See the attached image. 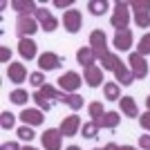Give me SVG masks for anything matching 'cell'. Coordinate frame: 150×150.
I'll use <instances>...</instances> for the list:
<instances>
[{"label": "cell", "instance_id": "1", "mask_svg": "<svg viewBox=\"0 0 150 150\" xmlns=\"http://www.w3.org/2000/svg\"><path fill=\"white\" fill-rule=\"evenodd\" d=\"M31 99H34V103L38 105V110L50 112L56 103H63L65 92H61V90H56L54 85H50V83H47V85H43L40 90H36V92L31 94Z\"/></svg>", "mask_w": 150, "mask_h": 150}, {"label": "cell", "instance_id": "2", "mask_svg": "<svg viewBox=\"0 0 150 150\" xmlns=\"http://www.w3.org/2000/svg\"><path fill=\"white\" fill-rule=\"evenodd\" d=\"M110 25L114 27V31H123V29H130V5L119 0L112 9V18H110Z\"/></svg>", "mask_w": 150, "mask_h": 150}, {"label": "cell", "instance_id": "3", "mask_svg": "<svg viewBox=\"0 0 150 150\" xmlns=\"http://www.w3.org/2000/svg\"><path fill=\"white\" fill-rule=\"evenodd\" d=\"M38 29H40V25H38V20L34 16H18L16 18V34H18L20 40L23 38H31Z\"/></svg>", "mask_w": 150, "mask_h": 150}, {"label": "cell", "instance_id": "4", "mask_svg": "<svg viewBox=\"0 0 150 150\" xmlns=\"http://www.w3.org/2000/svg\"><path fill=\"white\" fill-rule=\"evenodd\" d=\"M137 27H150V0H134L130 2Z\"/></svg>", "mask_w": 150, "mask_h": 150}, {"label": "cell", "instance_id": "5", "mask_svg": "<svg viewBox=\"0 0 150 150\" xmlns=\"http://www.w3.org/2000/svg\"><path fill=\"white\" fill-rule=\"evenodd\" d=\"M128 63H130V72L134 76V81H141L148 76V63H146V56L137 54V52H130V56H128Z\"/></svg>", "mask_w": 150, "mask_h": 150}, {"label": "cell", "instance_id": "6", "mask_svg": "<svg viewBox=\"0 0 150 150\" xmlns=\"http://www.w3.org/2000/svg\"><path fill=\"white\" fill-rule=\"evenodd\" d=\"M90 47H92L96 58H103L108 52H110L108 50V36H105L103 29H94L92 34H90Z\"/></svg>", "mask_w": 150, "mask_h": 150}, {"label": "cell", "instance_id": "7", "mask_svg": "<svg viewBox=\"0 0 150 150\" xmlns=\"http://www.w3.org/2000/svg\"><path fill=\"white\" fill-rule=\"evenodd\" d=\"M81 83H83V79L76 74V72H65V74L58 79V88L65 94H76L79 88H81Z\"/></svg>", "mask_w": 150, "mask_h": 150}, {"label": "cell", "instance_id": "8", "mask_svg": "<svg viewBox=\"0 0 150 150\" xmlns=\"http://www.w3.org/2000/svg\"><path fill=\"white\" fill-rule=\"evenodd\" d=\"M65 63V58H61L56 54V52H43L40 56H38V67H40V72H54V69H58Z\"/></svg>", "mask_w": 150, "mask_h": 150}, {"label": "cell", "instance_id": "9", "mask_svg": "<svg viewBox=\"0 0 150 150\" xmlns=\"http://www.w3.org/2000/svg\"><path fill=\"white\" fill-rule=\"evenodd\" d=\"M40 141H43L45 150H61L63 134H61V130H56V128H47V130L40 134Z\"/></svg>", "mask_w": 150, "mask_h": 150}, {"label": "cell", "instance_id": "10", "mask_svg": "<svg viewBox=\"0 0 150 150\" xmlns=\"http://www.w3.org/2000/svg\"><path fill=\"white\" fill-rule=\"evenodd\" d=\"M81 25H83V16L79 9H67L63 13V27H65V31L76 34V31H81Z\"/></svg>", "mask_w": 150, "mask_h": 150}, {"label": "cell", "instance_id": "11", "mask_svg": "<svg viewBox=\"0 0 150 150\" xmlns=\"http://www.w3.org/2000/svg\"><path fill=\"white\" fill-rule=\"evenodd\" d=\"M34 18L38 20V25L43 27L45 31H54L58 27V20H56V16L50 11V9H45V7H38L36 9V13H34Z\"/></svg>", "mask_w": 150, "mask_h": 150}, {"label": "cell", "instance_id": "12", "mask_svg": "<svg viewBox=\"0 0 150 150\" xmlns=\"http://www.w3.org/2000/svg\"><path fill=\"white\" fill-rule=\"evenodd\" d=\"M81 128H83V125H81V119H79L76 114H69V117H65V119L61 121V128H58V130H61L63 137H74Z\"/></svg>", "mask_w": 150, "mask_h": 150}, {"label": "cell", "instance_id": "13", "mask_svg": "<svg viewBox=\"0 0 150 150\" xmlns=\"http://www.w3.org/2000/svg\"><path fill=\"white\" fill-rule=\"evenodd\" d=\"M7 79L16 85H20L23 81H27V67L23 63H9L7 65Z\"/></svg>", "mask_w": 150, "mask_h": 150}, {"label": "cell", "instance_id": "14", "mask_svg": "<svg viewBox=\"0 0 150 150\" xmlns=\"http://www.w3.org/2000/svg\"><path fill=\"white\" fill-rule=\"evenodd\" d=\"M20 119L25 125H40L45 121V114L43 110H38V108H25L23 112H20Z\"/></svg>", "mask_w": 150, "mask_h": 150}, {"label": "cell", "instance_id": "15", "mask_svg": "<svg viewBox=\"0 0 150 150\" xmlns=\"http://www.w3.org/2000/svg\"><path fill=\"white\" fill-rule=\"evenodd\" d=\"M83 81L88 83L90 88H99L101 83H103V69H101L99 65L85 67V72H83Z\"/></svg>", "mask_w": 150, "mask_h": 150}, {"label": "cell", "instance_id": "16", "mask_svg": "<svg viewBox=\"0 0 150 150\" xmlns=\"http://www.w3.org/2000/svg\"><path fill=\"white\" fill-rule=\"evenodd\" d=\"M36 52H38V45L31 40V38H23L18 40V54L20 58H25V61H34L36 58Z\"/></svg>", "mask_w": 150, "mask_h": 150}, {"label": "cell", "instance_id": "17", "mask_svg": "<svg viewBox=\"0 0 150 150\" xmlns=\"http://www.w3.org/2000/svg\"><path fill=\"white\" fill-rule=\"evenodd\" d=\"M112 45H114L119 52H128V50L132 47V31H130V29L114 31V40H112Z\"/></svg>", "mask_w": 150, "mask_h": 150}, {"label": "cell", "instance_id": "18", "mask_svg": "<svg viewBox=\"0 0 150 150\" xmlns=\"http://www.w3.org/2000/svg\"><path fill=\"white\" fill-rule=\"evenodd\" d=\"M119 108H121V112L125 114V117H130V119H134V117H141L139 114V108H137V101L132 99V96H121L119 101Z\"/></svg>", "mask_w": 150, "mask_h": 150}, {"label": "cell", "instance_id": "19", "mask_svg": "<svg viewBox=\"0 0 150 150\" xmlns=\"http://www.w3.org/2000/svg\"><path fill=\"white\" fill-rule=\"evenodd\" d=\"M11 9H13V11H18V16H31V13H36L38 5H36V2H31V0H13Z\"/></svg>", "mask_w": 150, "mask_h": 150}, {"label": "cell", "instance_id": "20", "mask_svg": "<svg viewBox=\"0 0 150 150\" xmlns=\"http://www.w3.org/2000/svg\"><path fill=\"white\" fill-rule=\"evenodd\" d=\"M94 123L99 125V128H105V130H117L119 123H121V117L117 112H105L99 121H94Z\"/></svg>", "mask_w": 150, "mask_h": 150}, {"label": "cell", "instance_id": "21", "mask_svg": "<svg viewBox=\"0 0 150 150\" xmlns=\"http://www.w3.org/2000/svg\"><path fill=\"white\" fill-rule=\"evenodd\" d=\"M114 79L119 81V85H132V83H134V76H132L130 67H125V63H119V65H117Z\"/></svg>", "mask_w": 150, "mask_h": 150}, {"label": "cell", "instance_id": "22", "mask_svg": "<svg viewBox=\"0 0 150 150\" xmlns=\"http://www.w3.org/2000/svg\"><path fill=\"white\" fill-rule=\"evenodd\" d=\"M76 61L81 63L83 67H92L94 63H96V56H94L92 47H81V50L76 52Z\"/></svg>", "mask_w": 150, "mask_h": 150}, {"label": "cell", "instance_id": "23", "mask_svg": "<svg viewBox=\"0 0 150 150\" xmlns=\"http://www.w3.org/2000/svg\"><path fill=\"white\" fill-rule=\"evenodd\" d=\"M103 96L108 101H121V85L117 81L103 83Z\"/></svg>", "mask_w": 150, "mask_h": 150}, {"label": "cell", "instance_id": "24", "mask_svg": "<svg viewBox=\"0 0 150 150\" xmlns=\"http://www.w3.org/2000/svg\"><path fill=\"white\" fill-rule=\"evenodd\" d=\"M63 103L69 108V110H74V112H79L83 105H85V101H83V96L79 92L76 94H65V99H63Z\"/></svg>", "mask_w": 150, "mask_h": 150}, {"label": "cell", "instance_id": "25", "mask_svg": "<svg viewBox=\"0 0 150 150\" xmlns=\"http://www.w3.org/2000/svg\"><path fill=\"white\" fill-rule=\"evenodd\" d=\"M99 63H101V69H112V72H114V69H117V65H119V63H123V61H121L114 52H108L103 58H99Z\"/></svg>", "mask_w": 150, "mask_h": 150}, {"label": "cell", "instance_id": "26", "mask_svg": "<svg viewBox=\"0 0 150 150\" xmlns=\"http://www.w3.org/2000/svg\"><path fill=\"white\" fill-rule=\"evenodd\" d=\"M108 7H110L108 0H90L88 2V9H90L92 16H103V13L108 11Z\"/></svg>", "mask_w": 150, "mask_h": 150}, {"label": "cell", "instance_id": "27", "mask_svg": "<svg viewBox=\"0 0 150 150\" xmlns=\"http://www.w3.org/2000/svg\"><path fill=\"white\" fill-rule=\"evenodd\" d=\"M9 99H11V103H16V105H25L27 101L31 99V94H27V90H13L11 94H9Z\"/></svg>", "mask_w": 150, "mask_h": 150}, {"label": "cell", "instance_id": "28", "mask_svg": "<svg viewBox=\"0 0 150 150\" xmlns=\"http://www.w3.org/2000/svg\"><path fill=\"white\" fill-rule=\"evenodd\" d=\"M88 112L90 117H92V121H99L103 114H105V108H103V103H99V101H92L88 105Z\"/></svg>", "mask_w": 150, "mask_h": 150}, {"label": "cell", "instance_id": "29", "mask_svg": "<svg viewBox=\"0 0 150 150\" xmlns=\"http://www.w3.org/2000/svg\"><path fill=\"white\" fill-rule=\"evenodd\" d=\"M99 125L94 123V121H88V123H83V128H81V134L85 139H94V137H99Z\"/></svg>", "mask_w": 150, "mask_h": 150}, {"label": "cell", "instance_id": "30", "mask_svg": "<svg viewBox=\"0 0 150 150\" xmlns=\"http://www.w3.org/2000/svg\"><path fill=\"white\" fill-rule=\"evenodd\" d=\"M137 54H141V56H148V54H150V34H144V36L139 38Z\"/></svg>", "mask_w": 150, "mask_h": 150}, {"label": "cell", "instance_id": "31", "mask_svg": "<svg viewBox=\"0 0 150 150\" xmlns=\"http://www.w3.org/2000/svg\"><path fill=\"white\" fill-rule=\"evenodd\" d=\"M0 125H2V130H11L13 125H16V117L5 110V112L0 114Z\"/></svg>", "mask_w": 150, "mask_h": 150}, {"label": "cell", "instance_id": "32", "mask_svg": "<svg viewBox=\"0 0 150 150\" xmlns=\"http://www.w3.org/2000/svg\"><path fill=\"white\" fill-rule=\"evenodd\" d=\"M29 83H31L36 90H40L43 85H47V83H45V74L40 72V69H38V72H31V74H29Z\"/></svg>", "mask_w": 150, "mask_h": 150}, {"label": "cell", "instance_id": "33", "mask_svg": "<svg viewBox=\"0 0 150 150\" xmlns=\"http://www.w3.org/2000/svg\"><path fill=\"white\" fill-rule=\"evenodd\" d=\"M16 132H18V137L23 139V141H31V139L36 137V132L31 130V125H20Z\"/></svg>", "mask_w": 150, "mask_h": 150}, {"label": "cell", "instance_id": "34", "mask_svg": "<svg viewBox=\"0 0 150 150\" xmlns=\"http://www.w3.org/2000/svg\"><path fill=\"white\" fill-rule=\"evenodd\" d=\"M139 125H141L144 130L150 132V112H144L141 117H139Z\"/></svg>", "mask_w": 150, "mask_h": 150}, {"label": "cell", "instance_id": "35", "mask_svg": "<svg viewBox=\"0 0 150 150\" xmlns=\"http://www.w3.org/2000/svg\"><path fill=\"white\" fill-rule=\"evenodd\" d=\"M103 148L105 150H139V148H134V146H117V144H105Z\"/></svg>", "mask_w": 150, "mask_h": 150}, {"label": "cell", "instance_id": "36", "mask_svg": "<svg viewBox=\"0 0 150 150\" xmlns=\"http://www.w3.org/2000/svg\"><path fill=\"white\" fill-rule=\"evenodd\" d=\"M139 148L150 150V134H141V137H139Z\"/></svg>", "mask_w": 150, "mask_h": 150}, {"label": "cell", "instance_id": "37", "mask_svg": "<svg viewBox=\"0 0 150 150\" xmlns=\"http://www.w3.org/2000/svg\"><path fill=\"white\" fill-rule=\"evenodd\" d=\"M0 61L2 63H11V52L7 47H0Z\"/></svg>", "mask_w": 150, "mask_h": 150}, {"label": "cell", "instance_id": "38", "mask_svg": "<svg viewBox=\"0 0 150 150\" xmlns=\"http://www.w3.org/2000/svg\"><path fill=\"white\" fill-rule=\"evenodd\" d=\"M0 150H20V146L16 144V141H7V144L0 146Z\"/></svg>", "mask_w": 150, "mask_h": 150}, {"label": "cell", "instance_id": "39", "mask_svg": "<svg viewBox=\"0 0 150 150\" xmlns=\"http://www.w3.org/2000/svg\"><path fill=\"white\" fill-rule=\"evenodd\" d=\"M74 5V0H54V7H58V9H63V7H72Z\"/></svg>", "mask_w": 150, "mask_h": 150}, {"label": "cell", "instance_id": "40", "mask_svg": "<svg viewBox=\"0 0 150 150\" xmlns=\"http://www.w3.org/2000/svg\"><path fill=\"white\" fill-rule=\"evenodd\" d=\"M65 150H81V148H79V146H67Z\"/></svg>", "mask_w": 150, "mask_h": 150}, {"label": "cell", "instance_id": "41", "mask_svg": "<svg viewBox=\"0 0 150 150\" xmlns=\"http://www.w3.org/2000/svg\"><path fill=\"white\" fill-rule=\"evenodd\" d=\"M146 108H148V112H150V96L146 99Z\"/></svg>", "mask_w": 150, "mask_h": 150}, {"label": "cell", "instance_id": "42", "mask_svg": "<svg viewBox=\"0 0 150 150\" xmlns=\"http://www.w3.org/2000/svg\"><path fill=\"white\" fill-rule=\"evenodd\" d=\"M20 150H38V148H31V146H25V148H20Z\"/></svg>", "mask_w": 150, "mask_h": 150}, {"label": "cell", "instance_id": "43", "mask_svg": "<svg viewBox=\"0 0 150 150\" xmlns=\"http://www.w3.org/2000/svg\"><path fill=\"white\" fill-rule=\"evenodd\" d=\"M94 150H105V148H94Z\"/></svg>", "mask_w": 150, "mask_h": 150}]
</instances>
